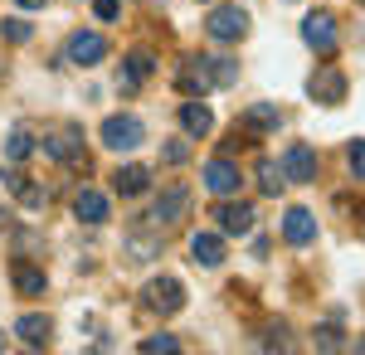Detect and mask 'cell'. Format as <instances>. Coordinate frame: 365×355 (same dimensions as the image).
<instances>
[{
  "label": "cell",
  "mask_w": 365,
  "mask_h": 355,
  "mask_svg": "<svg viewBox=\"0 0 365 355\" xmlns=\"http://www.w3.org/2000/svg\"><path fill=\"white\" fill-rule=\"evenodd\" d=\"M137 351H146V355H156V351L175 355V351H180V341H175V336H166V331H161V336H146V341H141Z\"/></svg>",
  "instance_id": "83f0119b"
},
{
  "label": "cell",
  "mask_w": 365,
  "mask_h": 355,
  "mask_svg": "<svg viewBox=\"0 0 365 355\" xmlns=\"http://www.w3.org/2000/svg\"><path fill=\"white\" fill-rule=\"evenodd\" d=\"M282 185H287V175H282V165L263 156V161H258V190L268 195V200H278V195H282Z\"/></svg>",
  "instance_id": "603a6c76"
},
{
  "label": "cell",
  "mask_w": 365,
  "mask_h": 355,
  "mask_svg": "<svg viewBox=\"0 0 365 355\" xmlns=\"http://www.w3.org/2000/svg\"><path fill=\"white\" fill-rule=\"evenodd\" d=\"M282 175L292 180V185H312L317 180V151H312L307 141H292L287 151H282Z\"/></svg>",
  "instance_id": "ba28073f"
},
{
  "label": "cell",
  "mask_w": 365,
  "mask_h": 355,
  "mask_svg": "<svg viewBox=\"0 0 365 355\" xmlns=\"http://www.w3.org/2000/svg\"><path fill=\"white\" fill-rule=\"evenodd\" d=\"M29 34H34V29H29L25 20H0V39H10V44H29Z\"/></svg>",
  "instance_id": "f1b7e54d"
},
{
  "label": "cell",
  "mask_w": 365,
  "mask_h": 355,
  "mask_svg": "<svg viewBox=\"0 0 365 355\" xmlns=\"http://www.w3.org/2000/svg\"><path fill=\"white\" fill-rule=\"evenodd\" d=\"M161 161L166 165H185L190 161V146H185V141H170V146H161Z\"/></svg>",
  "instance_id": "4dcf8cb0"
},
{
  "label": "cell",
  "mask_w": 365,
  "mask_h": 355,
  "mask_svg": "<svg viewBox=\"0 0 365 355\" xmlns=\"http://www.w3.org/2000/svg\"><path fill=\"white\" fill-rule=\"evenodd\" d=\"M113 190L122 195V200H137V195L151 190V170H146V165H122L113 175Z\"/></svg>",
  "instance_id": "ffe728a7"
},
{
  "label": "cell",
  "mask_w": 365,
  "mask_h": 355,
  "mask_svg": "<svg viewBox=\"0 0 365 355\" xmlns=\"http://www.w3.org/2000/svg\"><path fill=\"white\" fill-rule=\"evenodd\" d=\"M15 195H20V205H25V210H44V205H49V190H44V185H34L29 175L15 185Z\"/></svg>",
  "instance_id": "4316f807"
},
{
  "label": "cell",
  "mask_w": 365,
  "mask_h": 355,
  "mask_svg": "<svg viewBox=\"0 0 365 355\" xmlns=\"http://www.w3.org/2000/svg\"><path fill=\"white\" fill-rule=\"evenodd\" d=\"M356 351H365V336H356Z\"/></svg>",
  "instance_id": "d590c367"
},
{
  "label": "cell",
  "mask_w": 365,
  "mask_h": 355,
  "mask_svg": "<svg viewBox=\"0 0 365 355\" xmlns=\"http://www.w3.org/2000/svg\"><path fill=\"white\" fill-rule=\"evenodd\" d=\"M205 63H210V78H215V88H234V83H239V63H234V58H205Z\"/></svg>",
  "instance_id": "484cf974"
},
{
  "label": "cell",
  "mask_w": 365,
  "mask_h": 355,
  "mask_svg": "<svg viewBox=\"0 0 365 355\" xmlns=\"http://www.w3.org/2000/svg\"><path fill=\"white\" fill-rule=\"evenodd\" d=\"M190 185H166V190L151 200V219L156 224H180V219H190Z\"/></svg>",
  "instance_id": "52a82bcc"
},
{
  "label": "cell",
  "mask_w": 365,
  "mask_h": 355,
  "mask_svg": "<svg viewBox=\"0 0 365 355\" xmlns=\"http://www.w3.org/2000/svg\"><path fill=\"white\" fill-rule=\"evenodd\" d=\"M10 282H15V292H20V297H44V287H49L44 268H34V263H25V258L10 268Z\"/></svg>",
  "instance_id": "d6986e66"
},
{
  "label": "cell",
  "mask_w": 365,
  "mask_h": 355,
  "mask_svg": "<svg viewBox=\"0 0 365 355\" xmlns=\"http://www.w3.org/2000/svg\"><path fill=\"white\" fill-rule=\"evenodd\" d=\"M93 15L98 20H117L122 15V0H93Z\"/></svg>",
  "instance_id": "d6a6232c"
},
{
  "label": "cell",
  "mask_w": 365,
  "mask_h": 355,
  "mask_svg": "<svg viewBox=\"0 0 365 355\" xmlns=\"http://www.w3.org/2000/svg\"><path fill=\"white\" fill-rule=\"evenodd\" d=\"M29 156H34V132L29 127H15L5 137V161H29Z\"/></svg>",
  "instance_id": "cb8c5ba5"
},
{
  "label": "cell",
  "mask_w": 365,
  "mask_h": 355,
  "mask_svg": "<svg viewBox=\"0 0 365 355\" xmlns=\"http://www.w3.org/2000/svg\"><path fill=\"white\" fill-rule=\"evenodd\" d=\"M15 5H20V10H44L49 0H15Z\"/></svg>",
  "instance_id": "836d02e7"
},
{
  "label": "cell",
  "mask_w": 365,
  "mask_h": 355,
  "mask_svg": "<svg viewBox=\"0 0 365 355\" xmlns=\"http://www.w3.org/2000/svg\"><path fill=\"white\" fill-rule=\"evenodd\" d=\"M103 58H108V39H103L98 29H78V34H68V44H63V63L93 68V63H103Z\"/></svg>",
  "instance_id": "5b68a950"
},
{
  "label": "cell",
  "mask_w": 365,
  "mask_h": 355,
  "mask_svg": "<svg viewBox=\"0 0 365 355\" xmlns=\"http://www.w3.org/2000/svg\"><path fill=\"white\" fill-rule=\"evenodd\" d=\"M312 346H317V351H346L351 341H346V331H341V326H331V321H327V326L312 331Z\"/></svg>",
  "instance_id": "d4e9b609"
},
{
  "label": "cell",
  "mask_w": 365,
  "mask_h": 355,
  "mask_svg": "<svg viewBox=\"0 0 365 355\" xmlns=\"http://www.w3.org/2000/svg\"><path fill=\"white\" fill-rule=\"evenodd\" d=\"M180 127H185V137H210V127H215V112L205 108L200 98H190V103H180Z\"/></svg>",
  "instance_id": "44dd1931"
},
{
  "label": "cell",
  "mask_w": 365,
  "mask_h": 355,
  "mask_svg": "<svg viewBox=\"0 0 365 355\" xmlns=\"http://www.w3.org/2000/svg\"><path fill=\"white\" fill-rule=\"evenodd\" d=\"M5 229H10V215H5V210H0V234H5Z\"/></svg>",
  "instance_id": "e575fe53"
},
{
  "label": "cell",
  "mask_w": 365,
  "mask_h": 355,
  "mask_svg": "<svg viewBox=\"0 0 365 355\" xmlns=\"http://www.w3.org/2000/svg\"><path fill=\"white\" fill-rule=\"evenodd\" d=\"M141 307L156 312V317H175V312L185 307V287H180V277H156V282H146Z\"/></svg>",
  "instance_id": "277c9868"
},
{
  "label": "cell",
  "mask_w": 365,
  "mask_h": 355,
  "mask_svg": "<svg viewBox=\"0 0 365 355\" xmlns=\"http://www.w3.org/2000/svg\"><path fill=\"white\" fill-rule=\"evenodd\" d=\"M127 258L132 263H151V258H161V239L156 234H127Z\"/></svg>",
  "instance_id": "7402d4cb"
},
{
  "label": "cell",
  "mask_w": 365,
  "mask_h": 355,
  "mask_svg": "<svg viewBox=\"0 0 365 355\" xmlns=\"http://www.w3.org/2000/svg\"><path fill=\"white\" fill-rule=\"evenodd\" d=\"M5 346H10V341H5V331H0V351H5Z\"/></svg>",
  "instance_id": "8d00e7d4"
},
{
  "label": "cell",
  "mask_w": 365,
  "mask_h": 355,
  "mask_svg": "<svg viewBox=\"0 0 365 355\" xmlns=\"http://www.w3.org/2000/svg\"><path fill=\"white\" fill-rule=\"evenodd\" d=\"M239 127H244V132H253V137H268V132H278V127H282L278 103H249V108L239 112Z\"/></svg>",
  "instance_id": "7c38bea8"
},
{
  "label": "cell",
  "mask_w": 365,
  "mask_h": 355,
  "mask_svg": "<svg viewBox=\"0 0 365 355\" xmlns=\"http://www.w3.org/2000/svg\"><path fill=\"white\" fill-rule=\"evenodd\" d=\"M156 73V54H146V49H137V54H127L122 58V73H117V88L122 93H137L141 83Z\"/></svg>",
  "instance_id": "4fadbf2b"
},
{
  "label": "cell",
  "mask_w": 365,
  "mask_h": 355,
  "mask_svg": "<svg viewBox=\"0 0 365 355\" xmlns=\"http://www.w3.org/2000/svg\"><path fill=\"white\" fill-rule=\"evenodd\" d=\"M190 263L220 268V263H225V239H220V234H190Z\"/></svg>",
  "instance_id": "ac0fdd59"
},
{
  "label": "cell",
  "mask_w": 365,
  "mask_h": 355,
  "mask_svg": "<svg viewBox=\"0 0 365 355\" xmlns=\"http://www.w3.org/2000/svg\"><path fill=\"white\" fill-rule=\"evenodd\" d=\"M15 336H20V346H29V351H44V346H49V336H54V326H49V317L25 312V317L15 321Z\"/></svg>",
  "instance_id": "e0dca14e"
},
{
  "label": "cell",
  "mask_w": 365,
  "mask_h": 355,
  "mask_svg": "<svg viewBox=\"0 0 365 355\" xmlns=\"http://www.w3.org/2000/svg\"><path fill=\"white\" fill-rule=\"evenodd\" d=\"M200 175H205V190L220 195V200H225V195H239V185H244L239 165L229 161V156H215V161H205V170H200Z\"/></svg>",
  "instance_id": "9c48e42d"
},
{
  "label": "cell",
  "mask_w": 365,
  "mask_h": 355,
  "mask_svg": "<svg viewBox=\"0 0 365 355\" xmlns=\"http://www.w3.org/2000/svg\"><path fill=\"white\" fill-rule=\"evenodd\" d=\"M302 44H307L312 54L331 58V54H336V44H341V29H336V15H331V10H312L307 20H302Z\"/></svg>",
  "instance_id": "3957f363"
},
{
  "label": "cell",
  "mask_w": 365,
  "mask_h": 355,
  "mask_svg": "<svg viewBox=\"0 0 365 355\" xmlns=\"http://www.w3.org/2000/svg\"><path fill=\"white\" fill-rule=\"evenodd\" d=\"M73 219H78V224H108V219H113L108 195L103 190H78L73 195Z\"/></svg>",
  "instance_id": "9a60e30c"
},
{
  "label": "cell",
  "mask_w": 365,
  "mask_h": 355,
  "mask_svg": "<svg viewBox=\"0 0 365 355\" xmlns=\"http://www.w3.org/2000/svg\"><path fill=\"white\" fill-rule=\"evenodd\" d=\"M44 151L63 165H78L83 161V132L78 127H58V132H44Z\"/></svg>",
  "instance_id": "30bf717a"
},
{
  "label": "cell",
  "mask_w": 365,
  "mask_h": 355,
  "mask_svg": "<svg viewBox=\"0 0 365 355\" xmlns=\"http://www.w3.org/2000/svg\"><path fill=\"white\" fill-rule=\"evenodd\" d=\"M307 93H312V103L336 108V103H346V73H341L336 63H322V68L307 78Z\"/></svg>",
  "instance_id": "8992f818"
},
{
  "label": "cell",
  "mask_w": 365,
  "mask_h": 355,
  "mask_svg": "<svg viewBox=\"0 0 365 355\" xmlns=\"http://www.w3.org/2000/svg\"><path fill=\"white\" fill-rule=\"evenodd\" d=\"M98 137H103L108 151H137L141 141H146V127H141L137 112H113V117H103Z\"/></svg>",
  "instance_id": "6da1fadb"
},
{
  "label": "cell",
  "mask_w": 365,
  "mask_h": 355,
  "mask_svg": "<svg viewBox=\"0 0 365 355\" xmlns=\"http://www.w3.org/2000/svg\"><path fill=\"white\" fill-rule=\"evenodd\" d=\"M205 34H210L215 44L244 39V34H249V10H244V5H215V10L205 15Z\"/></svg>",
  "instance_id": "7a4b0ae2"
},
{
  "label": "cell",
  "mask_w": 365,
  "mask_h": 355,
  "mask_svg": "<svg viewBox=\"0 0 365 355\" xmlns=\"http://www.w3.org/2000/svg\"><path fill=\"white\" fill-rule=\"evenodd\" d=\"M346 161H351V175L365 180V141H351V146H346Z\"/></svg>",
  "instance_id": "f546056e"
},
{
  "label": "cell",
  "mask_w": 365,
  "mask_h": 355,
  "mask_svg": "<svg viewBox=\"0 0 365 355\" xmlns=\"http://www.w3.org/2000/svg\"><path fill=\"white\" fill-rule=\"evenodd\" d=\"M215 219H220V234H229V239H244V234H253V205H239V200H229L225 195V205L215 210Z\"/></svg>",
  "instance_id": "8fae6325"
},
{
  "label": "cell",
  "mask_w": 365,
  "mask_h": 355,
  "mask_svg": "<svg viewBox=\"0 0 365 355\" xmlns=\"http://www.w3.org/2000/svg\"><path fill=\"white\" fill-rule=\"evenodd\" d=\"M175 88H180L185 98H205V93L215 88V78H210V63H205V58H185V68L175 73Z\"/></svg>",
  "instance_id": "2e32d148"
},
{
  "label": "cell",
  "mask_w": 365,
  "mask_h": 355,
  "mask_svg": "<svg viewBox=\"0 0 365 355\" xmlns=\"http://www.w3.org/2000/svg\"><path fill=\"white\" fill-rule=\"evenodd\" d=\"M282 239H287L292 248H307L312 239H317V215L302 210V205H297V210H287V215H282Z\"/></svg>",
  "instance_id": "5bb4252c"
},
{
  "label": "cell",
  "mask_w": 365,
  "mask_h": 355,
  "mask_svg": "<svg viewBox=\"0 0 365 355\" xmlns=\"http://www.w3.org/2000/svg\"><path fill=\"white\" fill-rule=\"evenodd\" d=\"M263 346H268V351H292V341H287V326H268V336H263Z\"/></svg>",
  "instance_id": "1f68e13d"
}]
</instances>
